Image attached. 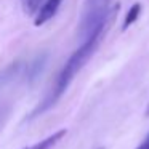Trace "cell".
<instances>
[{
	"label": "cell",
	"mask_w": 149,
	"mask_h": 149,
	"mask_svg": "<svg viewBox=\"0 0 149 149\" xmlns=\"http://www.w3.org/2000/svg\"><path fill=\"white\" fill-rule=\"evenodd\" d=\"M146 116L149 117V104H148V109H146Z\"/></svg>",
	"instance_id": "ba28073f"
},
{
	"label": "cell",
	"mask_w": 149,
	"mask_h": 149,
	"mask_svg": "<svg viewBox=\"0 0 149 149\" xmlns=\"http://www.w3.org/2000/svg\"><path fill=\"white\" fill-rule=\"evenodd\" d=\"M111 0H87L85 2V13H101L109 10Z\"/></svg>",
	"instance_id": "277c9868"
},
{
	"label": "cell",
	"mask_w": 149,
	"mask_h": 149,
	"mask_svg": "<svg viewBox=\"0 0 149 149\" xmlns=\"http://www.w3.org/2000/svg\"><path fill=\"white\" fill-rule=\"evenodd\" d=\"M61 3H63V0H45L43 5L39 8V11L36 13L34 24H36L37 27H40V26H43L45 23H48V21L58 13Z\"/></svg>",
	"instance_id": "7a4b0ae2"
},
{
	"label": "cell",
	"mask_w": 149,
	"mask_h": 149,
	"mask_svg": "<svg viewBox=\"0 0 149 149\" xmlns=\"http://www.w3.org/2000/svg\"><path fill=\"white\" fill-rule=\"evenodd\" d=\"M42 0H21V5H23V10L26 15H36L40 8Z\"/></svg>",
	"instance_id": "8992f818"
},
{
	"label": "cell",
	"mask_w": 149,
	"mask_h": 149,
	"mask_svg": "<svg viewBox=\"0 0 149 149\" xmlns=\"http://www.w3.org/2000/svg\"><path fill=\"white\" fill-rule=\"evenodd\" d=\"M66 133H68V132H66L64 128H63V130H58V132H55L53 135L47 136L45 139H42V141H37L36 144H31V146H27V148H24V149H52L53 146H56L63 138H64Z\"/></svg>",
	"instance_id": "3957f363"
},
{
	"label": "cell",
	"mask_w": 149,
	"mask_h": 149,
	"mask_svg": "<svg viewBox=\"0 0 149 149\" xmlns=\"http://www.w3.org/2000/svg\"><path fill=\"white\" fill-rule=\"evenodd\" d=\"M106 27L107 26H103V27H100V29H96L95 32H91L87 39H84L82 45L69 56V59L66 61V64L63 66L61 72H59L58 77H56L52 90L48 91L45 100L39 104V107L32 112V117H36V116H39V114L45 112L47 109H50V107H52L53 104H56V101L64 95V91L68 90V87L71 85V82L74 80V77L84 69V66L87 64L88 59L93 56V53L96 52V48L100 47L101 40H103V37H104V32H106Z\"/></svg>",
	"instance_id": "6da1fadb"
},
{
	"label": "cell",
	"mask_w": 149,
	"mask_h": 149,
	"mask_svg": "<svg viewBox=\"0 0 149 149\" xmlns=\"http://www.w3.org/2000/svg\"><path fill=\"white\" fill-rule=\"evenodd\" d=\"M136 149H149V133L144 136V139L139 143V146H138Z\"/></svg>",
	"instance_id": "52a82bcc"
},
{
	"label": "cell",
	"mask_w": 149,
	"mask_h": 149,
	"mask_svg": "<svg viewBox=\"0 0 149 149\" xmlns=\"http://www.w3.org/2000/svg\"><path fill=\"white\" fill-rule=\"evenodd\" d=\"M139 13H141V5L139 3L132 5V8L128 10V13H127V16H125V21H123V29L132 26V24L139 18Z\"/></svg>",
	"instance_id": "5b68a950"
}]
</instances>
